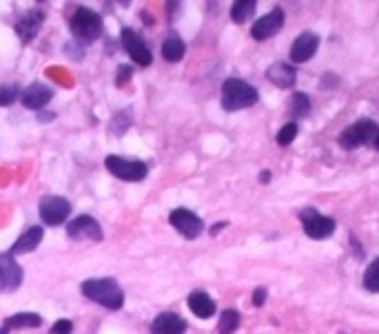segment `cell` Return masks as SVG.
<instances>
[{"instance_id":"f1b7e54d","label":"cell","mask_w":379,"mask_h":334,"mask_svg":"<svg viewBox=\"0 0 379 334\" xmlns=\"http://www.w3.org/2000/svg\"><path fill=\"white\" fill-rule=\"evenodd\" d=\"M71 330H74V323L69 319H58L51 328V334H71Z\"/></svg>"},{"instance_id":"603a6c76","label":"cell","mask_w":379,"mask_h":334,"mask_svg":"<svg viewBox=\"0 0 379 334\" xmlns=\"http://www.w3.org/2000/svg\"><path fill=\"white\" fill-rule=\"evenodd\" d=\"M240 328V314L236 310H224L220 323H218V332L220 334H233Z\"/></svg>"},{"instance_id":"30bf717a","label":"cell","mask_w":379,"mask_h":334,"mask_svg":"<svg viewBox=\"0 0 379 334\" xmlns=\"http://www.w3.org/2000/svg\"><path fill=\"white\" fill-rule=\"evenodd\" d=\"M169 221H171V226L182 237H187V239H195L197 235L204 230V221L197 217L193 211H189V208H175V211H171Z\"/></svg>"},{"instance_id":"8fae6325","label":"cell","mask_w":379,"mask_h":334,"mask_svg":"<svg viewBox=\"0 0 379 334\" xmlns=\"http://www.w3.org/2000/svg\"><path fill=\"white\" fill-rule=\"evenodd\" d=\"M284 27V11L280 7H275L273 11H268L266 16L258 18L251 27V35L256 40H268L273 38L275 33H280Z\"/></svg>"},{"instance_id":"44dd1931","label":"cell","mask_w":379,"mask_h":334,"mask_svg":"<svg viewBox=\"0 0 379 334\" xmlns=\"http://www.w3.org/2000/svg\"><path fill=\"white\" fill-rule=\"evenodd\" d=\"M185 51H187L185 40L175 33L167 35V40L162 43V55H165V60H169V62H180L185 58Z\"/></svg>"},{"instance_id":"ba28073f","label":"cell","mask_w":379,"mask_h":334,"mask_svg":"<svg viewBox=\"0 0 379 334\" xmlns=\"http://www.w3.org/2000/svg\"><path fill=\"white\" fill-rule=\"evenodd\" d=\"M377 128L379 126L373 120H359L339 135V144H341V148H348V151L351 148L362 146V144H368V142H373Z\"/></svg>"},{"instance_id":"9c48e42d","label":"cell","mask_w":379,"mask_h":334,"mask_svg":"<svg viewBox=\"0 0 379 334\" xmlns=\"http://www.w3.org/2000/svg\"><path fill=\"white\" fill-rule=\"evenodd\" d=\"M120 43H122L124 51L129 53V58H131L136 65H140V67H149V65L153 62V55H151L149 47L144 45V40L140 38V35H138L133 29L124 27V29L120 31Z\"/></svg>"},{"instance_id":"9a60e30c","label":"cell","mask_w":379,"mask_h":334,"mask_svg":"<svg viewBox=\"0 0 379 334\" xmlns=\"http://www.w3.org/2000/svg\"><path fill=\"white\" fill-rule=\"evenodd\" d=\"M317 47H319V38L315 33H311V31L300 33L295 38V43H293V47H291V60L293 62L311 60L315 55V51H317Z\"/></svg>"},{"instance_id":"d6986e66","label":"cell","mask_w":379,"mask_h":334,"mask_svg":"<svg viewBox=\"0 0 379 334\" xmlns=\"http://www.w3.org/2000/svg\"><path fill=\"white\" fill-rule=\"evenodd\" d=\"M43 319L40 314L35 312H18L13 317L5 319L3 328H0V334H9L11 330H23V328H40Z\"/></svg>"},{"instance_id":"d4e9b609","label":"cell","mask_w":379,"mask_h":334,"mask_svg":"<svg viewBox=\"0 0 379 334\" xmlns=\"http://www.w3.org/2000/svg\"><path fill=\"white\" fill-rule=\"evenodd\" d=\"M364 288H368L370 292H379V259H375V262L366 268Z\"/></svg>"},{"instance_id":"5b68a950","label":"cell","mask_w":379,"mask_h":334,"mask_svg":"<svg viewBox=\"0 0 379 334\" xmlns=\"http://www.w3.org/2000/svg\"><path fill=\"white\" fill-rule=\"evenodd\" d=\"M300 221L304 226V233L311 239H326L335 233V219L317 213L315 208H304L300 213Z\"/></svg>"},{"instance_id":"7c38bea8","label":"cell","mask_w":379,"mask_h":334,"mask_svg":"<svg viewBox=\"0 0 379 334\" xmlns=\"http://www.w3.org/2000/svg\"><path fill=\"white\" fill-rule=\"evenodd\" d=\"M67 235L69 239H94L102 241V228L92 215H80L76 219H71L67 224Z\"/></svg>"},{"instance_id":"cb8c5ba5","label":"cell","mask_w":379,"mask_h":334,"mask_svg":"<svg viewBox=\"0 0 379 334\" xmlns=\"http://www.w3.org/2000/svg\"><path fill=\"white\" fill-rule=\"evenodd\" d=\"M311 111V100L306 94H293L291 98V113L295 118H304Z\"/></svg>"},{"instance_id":"7a4b0ae2","label":"cell","mask_w":379,"mask_h":334,"mask_svg":"<svg viewBox=\"0 0 379 334\" xmlns=\"http://www.w3.org/2000/svg\"><path fill=\"white\" fill-rule=\"evenodd\" d=\"M69 29L76 35V40H80L82 45H92L102 35L104 27H102V18L96 11L87 7H78L69 21Z\"/></svg>"},{"instance_id":"e0dca14e","label":"cell","mask_w":379,"mask_h":334,"mask_svg":"<svg viewBox=\"0 0 379 334\" xmlns=\"http://www.w3.org/2000/svg\"><path fill=\"white\" fill-rule=\"evenodd\" d=\"M266 78L273 82L275 87L280 89H291L297 80V73L291 65H286V62H275V65H270L266 69Z\"/></svg>"},{"instance_id":"4fadbf2b","label":"cell","mask_w":379,"mask_h":334,"mask_svg":"<svg viewBox=\"0 0 379 334\" xmlns=\"http://www.w3.org/2000/svg\"><path fill=\"white\" fill-rule=\"evenodd\" d=\"M51 98H53V91L43 82H33L25 91H21L23 106H27L31 111H40L43 106H47L51 102Z\"/></svg>"},{"instance_id":"83f0119b","label":"cell","mask_w":379,"mask_h":334,"mask_svg":"<svg viewBox=\"0 0 379 334\" xmlns=\"http://www.w3.org/2000/svg\"><path fill=\"white\" fill-rule=\"evenodd\" d=\"M131 76H133V69H131L129 65H120V67H118V78H116V84H118V87L126 84V82L131 80Z\"/></svg>"},{"instance_id":"ac0fdd59","label":"cell","mask_w":379,"mask_h":334,"mask_svg":"<svg viewBox=\"0 0 379 334\" xmlns=\"http://www.w3.org/2000/svg\"><path fill=\"white\" fill-rule=\"evenodd\" d=\"M43 235H45V230L40 228V226H31V228H27L21 237H18L16 241H13V246H11V255H25V252H31V250H35L40 246V241H43Z\"/></svg>"},{"instance_id":"f546056e","label":"cell","mask_w":379,"mask_h":334,"mask_svg":"<svg viewBox=\"0 0 379 334\" xmlns=\"http://www.w3.org/2000/svg\"><path fill=\"white\" fill-rule=\"evenodd\" d=\"M264 301H266V288H258L256 294H253V306L260 308V306H264Z\"/></svg>"},{"instance_id":"7402d4cb","label":"cell","mask_w":379,"mask_h":334,"mask_svg":"<svg viewBox=\"0 0 379 334\" xmlns=\"http://www.w3.org/2000/svg\"><path fill=\"white\" fill-rule=\"evenodd\" d=\"M256 0H238L236 5L231 7V18L236 23H246L248 18L256 13Z\"/></svg>"},{"instance_id":"484cf974","label":"cell","mask_w":379,"mask_h":334,"mask_svg":"<svg viewBox=\"0 0 379 334\" xmlns=\"http://www.w3.org/2000/svg\"><path fill=\"white\" fill-rule=\"evenodd\" d=\"M18 96H21V89L16 84H3L0 87V106H11Z\"/></svg>"},{"instance_id":"5bb4252c","label":"cell","mask_w":379,"mask_h":334,"mask_svg":"<svg viewBox=\"0 0 379 334\" xmlns=\"http://www.w3.org/2000/svg\"><path fill=\"white\" fill-rule=\"evenodd\" d=\"M43 23H45V11L43 9H29L21 21L16 23V33L21 35L23 43H29L38 35Z\"/></svg>"},{"instance_id":"ffe728a7","label":"cell","mask_w":379,"mask_h":334,"mask_svg":"<svg viewBox=\"0 0 379 334\" xmlns=\"http://www.w3.org/2000/svg\"><path fill=\"white\" fill-rule=\"evenodd\" d=\"M189 308H191V312L195 314V317H200V319H209V317H213V312H215L213 299L202 290H195V292L189 294Z\"/></svg>"},{"instance_id":"277c9868","label":"cell","mask_w":379,"mask_h":334,"mask_svg":"<svg viewBox=\"0 0 379 334\" xmlns=\"http://www.w3.org/2000/svg\"><path fill=\"white\" fill-rule=\"evenodd\" d=\"M106 171H109L114 177L122 179V182H140L147 177L149 169L147 164L140 162V160H126L120 155H109L104 160Z\"/></svg>"},{"instance_id":"6da1fadb","label":"cell","mask_w":379,"mask_h":334,"mask_svg":"<svg viewBox=\"0 0 379 334\" xmlns=\"http://www.w3.org/2000/svg\"><path fill=\"white\" fill-rule=\"evenodd\" d=\"M80 290L89 301H96L102 308L120 310L124 304L122 288L118 286L116 279H109V277H104V279H89L80 286Z\"/></svg>"},{"instance_id":"4316f807","label":"cell","mask_w":379,"mask_h":334,"mask_svg":"<svg viewBox=\"0 0 379 334\" xmlns=\"http://www.w3.org/2000/svg\"><path fill=\"white\" fill-rule=\"evenodd\" d=\"M297 138V124L295 122H288L280 128V133H278V144L280 146H288L293 140Z\"/></svg>"},{"instance_id":"1f68e13d","label":"cell","mask_w":379,"mask_h":334,"mask_svg":"<svg viewBox=\"0 0 379 334\" xmlns=\"http://www.w3.org/2000/svg\"><path fill=\"white\" fill-rule=\"evenodd\" d=\"M373 146L379 151V128H377V133H375V138H373Z\"/></svg>"},{"instance_id":"4dcf8cb0","label":"cell","mask_w":379,"mask_h":334,"mask_svg":"<svg viewBox=\"0 0 379 334\" xmlns=\"http://www.w3.org/2000/svg\"><path fill=\"white\" fill-rule=\"evenodd\" d=\"M56 118V113H43V111H38V120L40 122H47V120H53Z\"/></svg>"},{"instance_id":"8992f818","label":"cell","mask_w":379,"mask_h":334,"mask_svg":"<svg viewBox=\"0 0 379 334\" xmlns=\"http://www.w3.org/2000/svg\"><path fill=\"white\" fill-rule=\"evenodd\" d=\"M40 217L47 226H60L67 221L69 213H71V204L69 199L60 197V195H47L40 199Z\"/></svg>"},{"instance_id":"52a82bcc","label":"cell","mask_w":379,"mask_h":334,"mask_svg":"<svg viewBox=\"0 0 379 334\" xmlns=\"http://www.w3.org/2000/svg\"><path fill=\"white\" fill-rule=\"evenodd\" d=\"M25 272L11 252H0V292H13L23 286Z\"/></svg>"},{"instance_id":"2e32d148","label":"cell","mask_w":379,"mask_h":334,"mask_svg":"<svg viewBox=\"0 0 379 334\" xmlns=\"http://www.w3.org/2000/svg\"><path fill=\"white\" fill-rule=\"evenodd\" d=\"M187 321L175 312H162L151 323V334H185Z\"/></svg>"},{"instance_id":"3957f363","label":"cell","mask_w":379,"mask_h":334,"mask_svg":"<svg viewBox=\"0 0 379 334\" xmlns=\"http://www.w3.org/2000/svg\"><path fill=\"white\" fill-rule=\"evenodd\" d=\"M258 102V91L248 82L240 78H229L222 84V108L224 111H240L248 108Z\"/></svg>"}]
</instances>
